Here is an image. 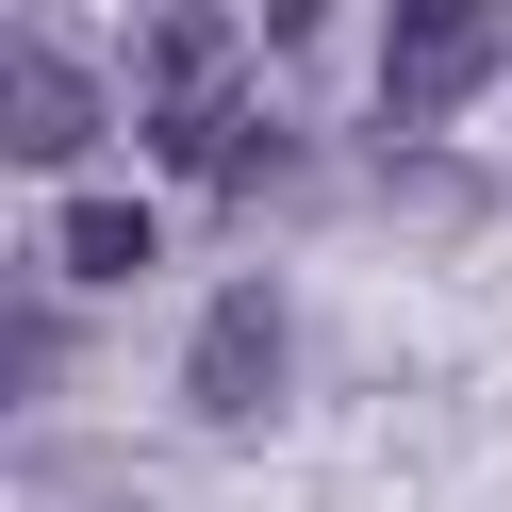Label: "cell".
Returning a JSON list of instances; mask_svg holds the SVG:
<instances>
[{"mask_svg":"<svg viewBox=\"0 0 512 512\" xmlns=\"http://www.w3.org/2000/svg\"><path fill=\"white\" fill-rule=\"evenodd\" d=\"M281 347H298V298H281V281H232V298L199 314V347H182V397H199L215 430H248V413H281Z\"/></svg>","mask_w":512,"mask_h":512,"instance_id":"6da1fadb","label":"cell"},{"mask_svg":"<svg viewBox=\"0 0 512 512\" xmlns=\"http://www.w3.org/2000/svg\"><path fill=\"white\" fill-rule=\"evenodd\" d=\"M479 67H512V34H496V17H446V0L380 34V100H397V116H446Z\"/></svg>","mask_w":512,"mask_h":512,"instance_id":"3957f363","label":"cell"},{"mask_svg":"<svg viewBox=\"0 0 512 512\" xmlns=\"http://www.w3.org/2000/svg\"><path fill=\"white\" fill-rule=\"evenodd\" d=\"M100 67H83V50H50V34H0V149H17V166H83V149H100Z\"/></svg>","mask_w":512,"mask_h":512,"instance_id":"7a4b0ae2","label":"cell"},{"mask_svg":"<svg viewBox=\"0 0 512 512\" xmlns=\"http://www.w3.org/2000/svg\"><path fill=\"white\" fill-rule=\"evenodd\" d=\"M67 380V298H34V281H0V413L50 397Z\"/></svg>","mask_w":512,"mask_h":512,"instance_id":"277c9868","label":"cell"},{"mask_svg":"<svg viewBox=\"0 0 512 512\" xmlns=\"http://www.w3.org/2000/svg\"><path fill=\"white\" fill-rule=\"evenodd\" d=\"M149 248H166V232H149L133 199H67V281H133Z\"/></svg>","mask_w":512,"mask_h":512,"instance_id":"5b68a950","label":"cell"}]
</instances>
